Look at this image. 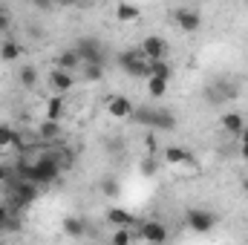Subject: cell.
<instances>
[{
    "label": "cell",
    "instance_id": "e0dca14e",
    "mask_svg": "<svg viewBox=\"0 0 248 245\" xmlns=\"http://www.w3.org/2000/svg\"><path fill=\"white\" fill-rule=\"evenodd\" d=\"M9 147H20V133L9 124H0V150H9Z\"/></svg>",
    "mask_w": 248,
    "mask_h": 245
},
{
    "label": "cell",
    "instance_id": "4316f807",
    "mask_svg": "<svg viewBox=\"0 0 248 245\" xmlns=\"http://www.w3.org/2000/svg\"><path fill=\"white\" fill-rule=\"evenodd\" d=\"M101 193L116 196V193H119V184H116V179H104V182H101Z\"/></svg>",
    "mask_w": 248,
    "mask_h": 245
},
{
    "label": "cell",
    "instance_id": "f1b7e54d",
    "mask_svg": "<svg viewBox=\"0 0 248 245\" xmlns=\"http://www.w3.org/2000/svg\"><path fill=\"white\" fill-rule=\"evenodd\" d=\"M141 173H144V176H153V173H156V162H153V159H144Z\"/></svg>",
    "mask_w": 248,
    "mask_h": 245
},
{
    "label": "cell",
    "instance_id": "9c48e42d",
    "mask_svg": "<svg viewBox=\"0 0 248 245\" xmlns=\"http://www.w3.org/2000/svg\"><path fill=\"white\" fill-rule=\"evenodd\" d=\"M219 127L228 133V136H240L243 130H246V116L240 113V110H228V113H222V119H219Z\"/></svg>",
    "mask_w": 248,
    "mask_h": 245
},
{
    "label": "cell",
    "instance_id": "ba28073f",
    "mask_svg": "<svg viewBox=\"0 0 248 245\" xmlns=\"http://www.w3.org/2000/svg\"><path fill=\"white\" fill-rule=\"evenodd\" d=\"M139 122H144L153 130H173L176 127V119L170 110H141L139 113Z\"/></svg>",
    "mask_w": 248,
    "mask_h": 245
},
{
    "label": "cell",
    "instance_id": "52a82bcc",
    "mask_svg": "<svg viewBox=\"0 0 248 245\" xmlns=\"http://www.w3.org/2000/svg\"><path fill=\"white\" fill-rule=\"evenodd\" d=\"M173 23H176L182 32H199L202 15H199V9H193V6H179V9H173Z\"/></svg>",
    "mask_w": 248,
    "mask_h": 245
},
{
    "label": "cell",
    "instance_id": "ffe728a7",
    "mask_svg": "<svg viewBox=\"0 0 248 245\" xmlns=\"http://www.w3.org/2000/svg\"><path fill=\"white\" fill-rule=\"evenodd\" d=\"M147 78H162V81L170 84V81H173V66H170L168 61H153L150 63V75H147Z\"/></svg>",
    "mask_w": 248,
    "mask_h": 245
},
{
    "label": "cell",
    "instance_id": "d6986e66",
    "mask_svg": "<svg viewBox=\"0 0 248 245\" xmlns=\"http://www.w3.org/2000/svg\"><path fill=\"white\" fill-rule=\"evenodd\" d=\"M116 17H119L122 23H133V20L141 17V9L133 6V3H119V6H116Z\"/></svg>",
    "mask_w": 248,
    "mask_h": 245
},
{
    "label": "cell",
    "instance_id": "cb8c5ba5",
    "mask_svg": "<svg viewBox=\"0 0 248 245\" xmlns=\"http://www.w3.org/2000/svg\"><path fill=\"white\" fill-rule=\"evenodd\" d=\"M81 72H84V78H90V81H101V75H104L101 66H90V63H84Z\"/></svg>",
    "mask_w": 248,
    "mask_h": 245
},
{
    "label": "cell",
    "instance_id": "44dd1931",
    "mask_svg": "<svg viewBox=\"0 0 248 245\" xmlns=\"http://www.w3.org/2000/svg\"><path fill=\"white\" fill-rule=\"evenodd\" d=\"M144 84H147V95H150V98H165L168 90H170V84L162 81V78H147Z\"/></svg>",
    "mask_w": 248,
    "mask_h": 245
},
{
    "label": "cell",
    "instance_id": "4fadbf2b",
    "mask_svg": "<svg viewBox=\"0 0 248 245\" xmlns=\"http://www.w3.org/2000/svg\"><path fill=\"white\" fill-rule=\"evenodd\" d=\"M165 162H168V165H173V168H179V165H193V156L187 153L185 147L170 144V147H165Z\"/></svg>",
    "mask_w": 248,
    "mask_h": 245
},
{
    "label": "cell",
    "instance_id": "2e32d148",
    "mask_svg": "<svg viewBox=\"0 0 248 245\" xmlns=\"http://www.w3.org/2000/svg\"><path fill=\"white\" fill-rule=\"evenodd\" d=\"M20 55H23V46H20L17 41H12V38H9V41H3V44H0V61L15 63Z\"/></svg>",
    "mask_w": 248,
    "mask_h": 245
},
{
    "label": "cell",
    "instance_id": "7402d4cb",
    "mask_svg": "<svg viewBox=\"0 0 248 245\" xmlns=\"http://www.w3.org/2000/svg\"><path fill=\"white\" fill-rule=\"evenodd\" d=\"M20 84H23V87H26V90H32V87H35V84H38V69H35V66H32V63H29V66H23V69H20Z\"/></svg>",
    "mask_w": 248,
    "mask_h": 245
},
{
    "label": "cell",
    "instance_id": "277c9868",
    "mask_svg": "<svg viewBox=\"0 0 248 245\" xmlns=\"http://www.w3.org/2000/svg\"><path fill=\"white\" fill-rule=\"evenodd\" d=\"M104 110H107V116L116 119V122H130V119H136V104H133L127 95H110L107 104H104Z\"/></svg>",
    "mask_w": 248,
    "mask_h": 245
},
{
    "label": "cell",
    "instance_id": "603a6c76",
    "mask_svg": "<svg viewBox=\"0 0 248 245\" xmlns=\"http://www.w3.org/2000/svg\"><path fill=\"white\" fill-rule=\"evenodd\" d=\"M133 243V231L130 228H116L113 237H110V245H130Z\"/></svg>",
    "mask_w": 248,
    "mask_h": 245
},
{
    "label": "cell",
    "instance_id": "d4e9b609",
    "mask_svg": "<svg viewBox=\"0 0 248 245\" xmlns=\"http://www.w3.org/2000/svg\"><path fill=\"white\" fill-rule=\"evenodd\" d=\"M12 176H15V170H12V165H6V162H0V187H6Z\"/></svg>",
    "mask_w": 248,
    "mask_h": 245
},
{
    "label": "cell",
    "instance_id": "484cf974",
    "mask_svg": "<svg viewBox=\"0 0 248 245\" xmlns=\"http://www.w3.org/2000/svg\"><path fill=\"white\" fill-rule=\"evenodd\" d=\"M9 23H12V12L0 6V32H9Z\"/></svg>",
    "mask_w": 248,
    "mask_h": 245
},
{
    "label": "cell",
    "instance_id": "6da1fadb",
    "mask_svg": "<svg viewBox=\"0 0 248 245\" xmlns=\"http://www.w3.org/2000/svg\"><path fill=\"white\" fill-rule=\"evenodd\" d=\"M81 63H90V66H104V44L98 38H78L75 46Z\"/></svg>",
    "mask_w": 248,
    "mask_h": 245
},
{
    "label": "cell",
    "instance_id": "83f0119b",
    "mask_svg": "<svg viewBox=\"0 0 248 245\" xmlns=\"http://www.w3.org/2000/svg\"><path fill=\"white\" fill-rule=\"evenodd\" d=\"M9 214H12V211H9V205H6V202H0V228H6V225H9Z\"/></svg>",
    "mask_w": 248,
    "mask_h": 245
},
{
    "label": "cell",
    "instance_id": "1f68e13d",
    "mask_svg": "<svg viewBox=\"0 0 248 245\" xmlns=\"http://www.w3.org/2000/svg\"><path fill=\"white\" fill-rule=\"evenodd\" d=\"M243 187H246V190H248V176H246V179H243Z\"/></svg>",
    "mask_w": 248,
    "mask_h": 245
},
{
    "label": "cell",
    "instance_id": "5bb4252c",
    "mask_svg": "<svg viewBox=\"0 0 248 245\" xmlns=\"http://www.w3.org/2000/svg\"><path fill=\"white\" fill-rule=\"evenodd\" d=\"M63 95H49L46 98V107H44V119L46 122H61L63 119Z\"/></svg>",
    "mask_w": 248,
    "mask_h": 245
},
{
    "label": "cell",
    "instance_id": "9a60e30c",
    "mask_svg": "<svg viewBox=\"0 0 248 245\" xmlns=\"http://www.w3.org/2000/svg\"><path fill=\"white\" fill-rule=\"evenodd\" d=\"M61 231L66 237H72V240H78V237H84L87 234V222L81 219V216H63L61 222Z\"/></svg>",
    "mask_w": 248,
    "mask_h": 245
},
{
    "label": "cell",
    "instance_id": "4dcf8cb0",
    "mask_svg": "<svg viewBox=\"0 0 248 245\" xmlns=\"http://www.w3.org/2000/svg\"><path fill=\"white\" fill-rule=\"evenodd\" d=\"M240 156H243V159L248 162V147H246V144H240Z\"/></svg>",
    "mask_w": 248,
    "mask_h": 245
},
{
    "label": "cell",
    "instance_id": "ac0fdd59",
    "mask_svg": "<svg viewBox=\"0 0 248 245\" xmlns=\"http://www.w3.org/2000/svg\"><path fill=\"white\" fill-rule=\"evenodd\" d=\"M61 122H46V119H44V122H41V127H38V136H41V138H44V141H58V138H61Z\"/></svg>",
    "mask_w": 248,
    "mask_h": 245
},
{
    "label": "cell",
    "instance_id": "f546056e",
    "mask_svg": "<svg viewBox=\"0 0 248 245\" xmlns=\"http://www.w3.org/2000/svg\"><path fill=\"white\" fill-rule=\"evenodd\" d=\"M237 138H240V144H246V147H248V127L240 133V136H237Z\"/></svg>",
    "mask_w": 248,
    "mask_h": 245
},
{
    "label": "cell",
    "instance_id": "8fae6325",
    "mask_svg": "<svg viewBox=\"0 0 248 245\" xmlns=\"http://www.w3.org/2000/svg\"><path fill=\"white\" fill-rule=\"evenodd\" d=\"M107 222L113 228H133L136 225V216L127 208H107Z\"/></svg>",
    "mask_w": 248,
    "mask_h": 245
},
{
    "label": "cell",
    "instance_id": "5b68a950",
    "mask_svg": "<svg viewBox=\"0 0 248 245\" xmlns=\"http://www.w3.org/2000/svg\"><path fill=\"white\" fill-rule=\"evenodd\" d=\"M139 237H141L144 245H165L168 243V228L159 219H144L139 225Z\"/></svg>",
    "mask_w": 248,
    "mask_h": 245
},
{
    "label": "cell",
    "instance_id": "30bf717a",
    "mask_svg": "<svg viewBox=\"0 0 248 245\" xmlns=\"http://www.w3.org/2000/svg\"><path fill=\"white\" fill-rule=\"evenodd\" d=\"M49 87H52L55 95H63V92H69L75 87V75L72 72H63V69H52L49 72Z\"/></svg>",
    "mask_w": 248,
    "mask_h": 245
},
{
    "label": "cell",
    "instance_id": "7c38bea8",
    "mask_svg": "<svg viewBox=\"0 0 248 245\" xmlns=\"http://www.w3.org/2000/svg\"><path fill=\"white\" fill-rule=\"evenodd\" d=\"M84 63H81V58H78V52L69 46V49H63V52H58V58H55V69H63V72H72V69H81Z\"/></svg>",
    "mask_w": 248,
    "mask_h": 245
},
{
    "label": "cell",
    "instance_id": "8992f818",
    "mask_svg": "<svg viewBox=\"0 0 248 245\" xmlns=\"http://www.w3.org/2000/svg\"><path fill=\"white\" fill-rule=\"evenodd\" d=\"M139 52H141L150 63L153 61H168V41H165L162 35H147V38L141 41Z\"/></svg>",
    "mask_w": 248,
    "mask_h": 245
},
{
    "label": "cell",
    "instance_id": "3957f363",
    "mask_svg": "<svg viewBox=\"0 0 248 245\" xmlns=\"http://www.w3.org/2000/svg\"><path fill=\"white\" fill-rule=\"evenodd\" d=\"M185 222L193 234H211L214 225H217V214L208 211V208H187Z\"/></svg>",
    "mask_w": 248,
    "mask_h": 245
},
{
    "label": "cell",
    "instance_id": "7a4b0ae2",
    "mask_svg": "<svg viewBox=\"0 0 248 245\" xmlns=\"http://www.w3.org/2000/svg\"><path fill=\"white\" fill-rule=\"evenodd\" d=\"M119 63H122V69L130 78H144V81H147V75H150V61H147L139 49L122 52V55H119Z\"/></svg>",
    "mask_w": 248,
    "mask_h": 245
}]
</instances>
